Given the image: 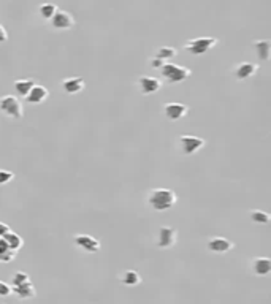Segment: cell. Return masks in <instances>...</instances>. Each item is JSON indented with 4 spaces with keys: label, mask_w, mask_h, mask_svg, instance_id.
<instances>
[{
    "label": "cell",
    "mask_w": 271,
    "mask_h": 304,
    "mask_svg": "<svg viewBox=\"0 0 271 304\" xmlns=\"http://www.w3.org/2000/svg\"><path fill=\"white\" fill-rule=\"evenodd\" d=\"M178 201V196L172 189H152L148 193V203L149 206L157 211V213H165L170 211Z\"/></svg>",
    "instance_id": "obj_1"
},
{
    "label": "cell",
    "mask_w": 271,
    "mask_h": 304,
    "mask_svg": "<svg viewBox=\"0 0 271 304\" xmlns=\"http://www.w3.org/2000/svg\"><path fill=\"white\" fill-rule=\"evenodd\" d=\"M190 73H192L190 69L181 67V65L172 63V62H165L160 69V76L170 84H178V83L186 81V79L190 76Z\"/></svg>",
    "instance_id": "obj_2"
},
{
    "label": "cell",
    "mask_w": 271,
    "mask_h": 304,
    "mask_svg": "<svg viewBox=\"0 0 271 304\" xmlns=\"http://www.w3.org/2000/svg\"><path fill=\"white\" fill-rule=\"evenodd\" d=\"M217 38L214 37H198V38H192L189 42L184 43V49L189 51L193 56H201L205 52L211 51L214 46H217Z\"/></svg>",
    "instance_id": "obj_3"
},
{
    "label": "cell",
    "mask_w": 271,
    "mask_h": 304,
    "mask_svg": "<svg viewBox=\"0 0 271 304\" xmlns=\"http://www.w3.org/2000/svg\"><path fill=\"white\" fill-rule=\"evenodd\" d=\"M0 113L5 114L7 117L16 119L18 121V119H22L24 116L22 103L15 95H5L0 98Z\"/></svg>",
    "instance_id": "obj_4"
},
{
    "label": "cell",
    "mask_w": 271,
    "mask_h": 304,
    "mask_svg": "<svg viewBox=\"0 0 271 304\" xmlns=\"http://www.w3.org/2000/svg\"><path fill=\"white\" fill-rule=\"evenodd\" d=\"M179 146L181 151L186 155H192L197 154L200 149H203L206 146V141L200 137H193V135H181L179 138Z\"/></svg>",
    "instance_id": "obj_5"
},
{
    "label": "cell",
    "mask_w": 271,
    "mask_h": 304,
    "mask_svg": "<svg viewBox=\"0 0 271 304\" xmlns=\"http://www.w3.org/2000/svg\"><path fill=\"white\" fill-rule=\"evenodd\" d=\"M73 243H75V246H78L81 250H84L87 254H97L101 247L97 238L90 236V234H76L73 238Z\"/></svg>",
    "instance_id": "obj_6"
},
{
    "label": "cell",
    "mask_w": 271,
    "mask_h": 304,
    "mask_svg": "<svg viewBox=\"0 0 271 304\" xmlns=\"http://www.w3.org/2000/svg\"><path fill=\"white\" fill-rule=\"evenodd\" d=\"M137 84H138V89L143 95H152L159 92L162 89V81L157 78H152V76H140L137 79Z\"/></svg>",
    "instance_id": "obj_7"
},
{
    "label": "cell",
    "mask_w": 271,
    "mask_h": 304,
    "mask_svg": "<svg viewBox=\"0 0 271 304\" xmlns=\"http://www.w3.org/2000/svg\"><path fill=\"white\" fill-rule=\"evenodd\" d=\"M189 113V107L184 103H178V102H172V103H165L163 105V114L166 119L176 122L179 119L186 117Z\"/></svg>",
    "instance_id": "obj_8"
},
{
    "label": "cell",
    "mask_w": 271,
    "mask_h": 304,
    "mask_svg": "<svg viewBox=\"0 0 271 304\" xmlns=\"http://www.w3.org/2000/svg\"><path fill=\"white\" fill-rule=\"evenodd\" d=\"M49 21H51V25H53V27L57 29V30H69L75 25V18L72 16V13L62 11V10H57L56 15L51 18Z\"/></svg>",
    "instance_id": "obj_9"
},
{
    "label": "cell",
    "mask_w": 271,
    "mask_h": 304,
    "mask_svg": "<svg viewBox=\"0 0 271 304\" xmlns=\"http://www.w3.org/2000/svg\"><path fill=\"white\" fill-rule=\"evenodd\" d=\"M178 241V231L173 227H162L157 233V246L160 249H172Z\"/></svg>",
    "instance_id": "obj_10"
},
{
    "label": "cell",
    "mask_w": 271,
    "mask_h": 304,
    "mask_svg": "<svg viewBox=\"0 0 271 304\" xmlns=\"http://www.w3.org/2000/svg\"><path fill=\"white\" fill-rule=\"evenodd\" d=\"M235 249V244L231 243L227 238H222V236H214L208 241V250H211L213 254H228L230 250Z\"/></svg>",
    "instance_id": "obj_11"
},
{
    "label": "cell",
    "mask_w": 271,
    "mask_h": 304,
    "mask_svg": "<svg viewBox=\"0 0 271 304\" xmlns=\"http://www.w3.org/2000/svg\"><path fill=\"white\" fill-rule=\"evenodd\" d=\"M260 65L259 63H252V62H241L238 63L233 73H235V78L243 81V79H248V78H252L257 72H259Z\"/></svg>",
    "instance_id": "obj_12"
},
{
    "label": "cell",
    "mask_w": 271,
    "mask_h": 304,
    "mask_svg": "<svg viewBox=\"0 0 271 304\" xmlns=\"http://www.w3.org/2000/svg\"><path fill=\"white\" fill-rule=\"evenodd\" d=\"M49 97V90L42 86V84H35L27 95H25V102H29L30 105H40L43 102H46Z\"/></svg>",
    "instance_id": "obj_13"
},
{
    "label": "cell",
    "mask_w": 271,
    "mask_h": 304,
    "mask_svg": "<svg viewBox=\"0 0 271 304\" xmlns=\"http://www.w3.org/2000/svg\"><path fill=\"white\" fill-rule=\"evenodd\" d=\"M84 79L80 76H72V78H65L62 81V89L65 94L75 95V94H80L81 90H84Z\"/></svg>",
    "instance_id": "obj_14"
},
{
    "label": "cell",
    "mask_w": 271,
    "mask_h": 304,
    "mask_svg": "<svg viewBox=\"0 0 271 304\" xmlns=\"http://www.w3.org/2000/svg\"><path fill=\"white\" fill-rule=\"evenodd\" d=\"M254 49H255V54L259 57L260 62H268L271 57V42L269 40H255L252 43Z\"/></svg>",
    "instance_id": "obj_15"
},
{
    "label": "cell",
    "mask_w": 271,
    "mask_h": 304,
    "mask_svg": "<svg viewBox=\"0 0 271 304\" xmlns=\"http://www.w3.org/2000/svg\"><path fill=\"white\" fill-rule=\"evenodd\" d=\"M252 271L259 277L268 276L271 273V260L266 257H255L252 260Z\"/></svg>",
    "instance_id": "obj_16"
},
{
    "label": "cell",
    "mask_w": 271,
    "mask_h": 304,
    "mask_svg": "<svg viewBox=\"0 0 271 304\" xmlns=\"http://www.w3.org/2000/svg\"><path fill=\"white\" fill-rule=\"evenodd\" d=\"M11 293H15L21 299H32V298L37 296V290H35V287L30 281V282L22 284L19 287H11Z\"/></svg>",
    "instance_id": "obj_17"
},
{
    "label": "cell",
    "mask_w": 271,
    "mask_h": 304,
    "mask_svg": "<svg viewBox=\"0 0 271 304\" xmlns=\"http://www.w3.org/2000/svg\"><path fill=\"white\" fill-rule=\"evenodd\" d=\"M119 281L124 284V285H128V287H135L138 284H141V276L138 274V271L135 269H127L121 274Z\"/></svg>",
    "instance_id": "obj_18"
},
{
    "label": "cell",
    "mask_w": 271,
    "mask_h": 304,
    "mask_svg": "<svg viewBox=\"0 0 271 304\" xmlns=\"http://www.w3.org/2000/svg\"><path fill=\"white\" fill-rule=\"evenodd\" d=\"M35 84H37L35 79H18V81H15V90H16V94H18L19 97H24V98H25V95L29 94L30 89H32Z\"/></svg>",
    "instance_id": "obj_19"
},
{
    "label": "cell",
    "mask_w": 271,
    "mask_h": 304,
    "mask_svg": "<svg viewBox=\"0 0 271 304\" xmlns=\"http://www.w3.org/2000/svg\"><path fill=\"white\" fill-rule=\"evenodd\" d=\"M4 240L7 241L10 250H13V252H18V250L24 246L22 238H21L18 233H15V231H8V233L4 236Z\"/></svg>",
    "instance_id": "obj_20"
},
{
    "label": "cell",
    "mask_w": 271,
    "mask_h": 304,
    "mask_svg": "<svg viewBox=\"0 0 271 304\" xmlns=\"http://www.w3.org/2000/svg\"><path fill=\"white\" fill-rule=\"evenodd\" d=\"M176 56H178L176 48H172V46H160V48L156 51V56H154V57H157V59H160V60H163V62H170V60L175 59Z\"/></svg>",
    "instance_id": "obj_21"
},
{
    "label": "cell",
    "mask_w": 271,
    "mask_h": 304,
    "mask_svg": "<svg viewBox=\"0 0 271 304\" xmlns=\"http://www.w3.org/2000/svg\"><path fill=\"white\" fill-rule=\"evenodd\" d=\"M249 216H251V220L259 223V225H266V223H269V220H271V216L260 209H252Z\"/></svg>",
    "instance_id": "obj_22"
},
{
    "label": "cell",
    "mask_w": 271,
    "mask_h": 304,
    "mask_svg": "<svg viewBox=\"0 0 271 304\" xmlns=\"http://www.w3.org/2000/svg\"><path fill=\"white\" fill-rule=\"evenodd\" d=\"M59 8L54 5V4H42L40 5V8H38V13H40V16L43 18V19H51L54 15H56V11H57Z\"/></svg>",
    "instance_id": "obj_23"
},
{
    "label": "cell",
    "mask_w": 271,
    "mask_h": 304,
    "mask_svg": "<svg viewBox=\"0 0 271 304\" xmlns=\"http://www.w3.org/2000/svg\"><path fill=\"white\" fill-rule=\"evenodd\" d=\"M27 282H30V276L27 273L19 271V273H15V274H13V277H11V285L13 287H19V285L27 284Z\"/></svg>",
    "instance_id": "obj_24"
},
{
    "label": "cell",
    "mask_w": 271,
    "mask_h": 304,
    "mask_svg": "<svg viewBox=\"0 0 271 304\" xmlns=\"http://www.w3.org/2000/svg\"><path fill=\"white\" fill-rule=\"evenodd\" d=\"M13 179H15V173H11L8 170H0V186H5Z\"/></svg>",
    "instance_id": "obj_25"
},
{
    "label": "cell",
    "mask_w": 271,
    "mask_h": 304,
    "mask_svg": "<svg viewBox=\"0 0 271 304\" xmlns=\"http://www.w3.org/2000/svg\"><path fill=\"white\" fill-rule=\"evenodd\" d=\"M16 257V252H13V250H5V252L0 254V263H10L13 261Z\"/></svg>",
    "instance_id": "obj_26"
},
{
    "label": "cell",
    "mask_w": 271,
    "mask_h": 304,
    "mask_svg": "<svg viewBox=\"0 0 271 304\" xmlns=\"http://www.w3.org/2000/svg\"><path fill=\"white\" fill-rule=\"evenodd\" d=\"M11 295V287L7 282L0 281V298H7Z\"/></svg>",
    "instance_id": "obj_27"
},
{
    "label": "cell",
    "mask_w": 271,
    "mask_h": 304,
    "mask_svg": "<svg viewBox=\"0 0 271 304\" xmlns=\"http://www.w3.org/2000/svg\"><path fill=\"white\" fill-rule=\"evenodd\" d=\"M163 63H165V62L160 60V59H157V57H151V59H149V67L154 69V70H160Z\"/></svg>",
    "instance_id": "obj_28"
},
{
    "label": "cell",
    "mask_w": 271,
    "mask_h": 304,
    "mask_svg": "<svg viewBox=\"0 0 271 304\" xmlns=\"http://www.w3.org/2000/svg\"><path fill=\"white\" fill-rule=\"evenodd\" d=\"M8 231H11L10 230V227L7 225V223H4V222H0V238H4Z\"/></svg>",
    "instance_id": "obj_29"
},
{
    "label": "cell",
    "mask_w": 271,
    "mask_h": 304,
    "mask_svg": "<svg viewBox=\"0 0 271 304\" xmlns=\"http://www.w3.org/2000/svg\"><path fill=\"white\" fill-rule=\"evenodd\" d=\"M8 40V33H7V30L0 25V43H5Z\"/></svg>",
    "instance_id": "obj_30"
}]
</instances>
